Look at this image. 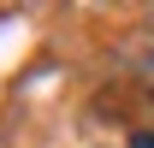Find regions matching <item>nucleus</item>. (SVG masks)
Here are the masks:
<instances>
[{
	"label": "nucleus",
	"mask_w": 154,
	"mask_h": 148,
	"mask_svg": "<svg viewBox=\"0 0 154 148\" xmlns=\"http://www.w3.org/2000/svg\"><path fill=\"white\" fill-rule=\"evenodd\" d=\"M131 148H154V130H136V136H131Z\"/></svg>",
	"instance_id": "obj_1"
}]
</instances>
